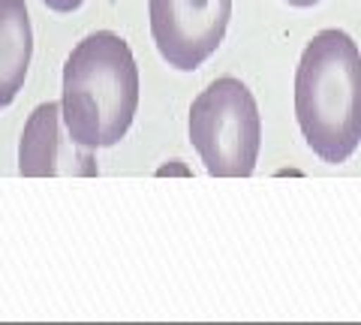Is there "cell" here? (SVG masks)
<instances>
[{"instance_id": "1", "label": "cell", "mask_w": 361, "mask_h": 325, "mask_svg": "<svg viewBox=\"0 0 361 325\" xmlns=\"http://www.w3.org/2000/svg\"><path fill=\"white\" fill-rule=\"evenodd\" d=\"M295 118L313 154L346 163L361 142V51L337 27L307 42L295 70Z\"/></svg>"}, {"instance_id": "2", "label": "cell", "mask_w": 361, "mask_h": 325, "mask_svg": "<svg viewBox=\"0 0 361 325\" xmlns=\"http://www.w3.org/2000/svg\"><path fill=\"white\" fill-rule=\"evenodd\" d=\"M63 127L87 151L118 145L139 109V66L118 33L85 37L63 66Z\"/></svg>"}, {"instance_id": "3", "label": "cell", "mask_w": 361, "mask_h": 325, "mask_svg": "<svg viewBox=\"0 0 361 325\" xmlns=\"http://www.w3.org/2000/svg\"><path fill=\"white\" fill-rule=\"evenodd\" d=\"M190 142L214 178H250L262 145L256 97L241 78L223 75L190 106Z\"/></svg>"}, {"instance_id": "4", "label": "cell", "mask_w": 361, "mask_h": 325, "mask_svg": "<svg viewBox=\"0 0 361 325\" xmlns=\"http://www.w3.org/2000/svg\"><path fill=\"white\" fill-rule=\"evenodd\" d=\"M151 37L163 61L180 73L202 66L226 37L232 0H148Z\"/></svg>"}, {"instance_id": "5", "label": "cell", "mask_w": 361, "mask_h": 325, "mask_svg": "<svg viewBox=\"0 0 361 325\" xmlns=\"http://www.w3.org/2000/svg\"><path fill=\"white\" fill-rule=\"evenodd\" d=\"M63 106L42 103L27 118L18 145V175L21 178H51V175H82L94 178V151L75 145L70 133H61Z\"/></svg>"}, {"instance_id": "6", "label": "cell", "mask_w": 361, "mask_h": 325, "mask_svg": "<svg viewBox=\"0 0 361 325\" xmlns=\"http://www.w3.org/2000/svg\"><path fill=\"white\" fill-rule=\"evenodd\" d=\"M33 54V30L25 0H0V109L25 85Z\"/></svg>"}, {"instance_id": "7", "label": "cell", "mask_w": 361, "mask_h": 325, "mask_svg": "<svg viewBox=\"0 0 361 325\" xmlns=\"http://www.w3.org/2000/svg\"><path fill=\"white\" fill-rule=\"evenodd\" d=\"M49 9H54V13H73V9H78L85 4V0H42Z\"/></svg>"}, {"instance_id": "8", "label": "cell", "mask_w": 361, "mask_h": 325, "mask_svg": "<svg viewBox=\"0 0 361 325\" xmlns=\"http://www.w3.org/2000/svg\"><path fill=\"white\" fill-rule=\"evenodd\" d=\"M286 4H292V6H316L319 0H286Z\"/></svg>"}]
</instances>
